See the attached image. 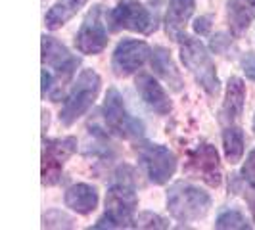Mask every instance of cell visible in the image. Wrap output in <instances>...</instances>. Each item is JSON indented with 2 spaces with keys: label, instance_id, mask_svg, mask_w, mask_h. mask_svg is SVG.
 I'll use <instances>...</instances> for the list:
<instances>
[{
  "label": "cell",
  "instance_id": "cell-18",
  "mask_svg": "<svg viewBox=\"0 0 255 230\" xmlns=\"http://www.w3.org/2000/svg\"><path fill=\"white\" fill-rule=\"evenodd\" d=\"M255 19V0H229L230 29L242 35Z\"/></svg>",
  "mask_w": 255,
  "mask_h": 230
},
{
  "label": "cell",
  "instance_id": "cell-21",
  "mask_svg": "<svg viewBox=\"0 0 255 230\" xmlns=\"http://www.w3.org/2000/svg\"><path fill=\"white\" fill-rule=\"evenodd\" d=\"M215 229H252V225L246 221L240 211H234V209H227L223 211L217 217V223H215Z\"/></svg>",
  "mask_w": 255,
  "mask_h": 230
},
{
  "label": "cell",
  "instance_id": "cell-15",
  "mask_svg": "<svg viewBox=\"0 0 255 230\" xmlns=\"http://www.w3.org/2000/svg\"><path fill=\"white\" fill-rule=\"evenodd\" d=\"M244 100H246V85L240 77H230L227 85V96L221 108V121L232 125L244 112Z\"/></svg>",
  "mask_w": 255,
  "mask_h": 230
},
{
  "label": "cell",
  "instance_id": "cell-12",
  "mask_svg": "<svg viewBox=\"0 0 255 230\" xmlns=\"http://www.w3.org/2000/svg\"><path fill=\"white\" fill-rule=\"evenodd\" d=\"M150 56H152V50L146 42L134 40V38H125L114 50L112 69L117 77H128L134 71H138Z\"/></svg>",
  "mask_w": 255,
  "mask_h": 230
},
{
  "label": "cell",
  "instance_id": "cell-22",
  "mask_svg": "<svg viewBox=\"0 0 255 230\" xmlns=\"http://www.w3.org/2000/svg\"><path fill=\"white\" fill-rule=\"evenodd\" d=\"M134 227L136 229H169V223L152 211H144L138 217H134Z\"/></svg>",
  "mask_w": 255,
  "mask_h": 230
},
{
  "label": "cell",
  "instance_id": "cell-10",
  "mask_svg": "<svg viewBox=\"0 0 255 230\" xmlns=\"http://www.w3.org/2000/svg\"><path fill=\"white\" fill-rule=\"evenodd\" d=\"M108 44V31L102 19V6H94L85 21L81 23V29L75 37V46L81 54L96 56L106 48Z\"/></svg>",
  "mask_w": 255,
  "mask_h": 230
},
{
  "label": "cell",
  "instance_id": "cell-17",
  "mask_svg": "<svg viewBox=\"0 0 255 230\" xmlns=\"http://www.w3.org/2000/svg\"><path fill=\"white\" fill-rule=\"evenodd\" d=\"M150 64H152L153 71L161 77L175 92L182 90V77H180L177 65L173 64V60H171V56L165 48L155 46L152 50V56H150Z\"/></svg>",
  "mask_w": 255,
  "mask_h": 230
},
{
  "label": "cell",
  "instance_id": "cell-14",
  "mask_svg": "<svg viewBox=\"0 0 255 230\" xmlns=\"http://www.w3.org/2000/svg\"><path fill=\"white\" fill-rule=\"evenodd\" d=\"M194 13V0H169V10L165 15V31L173 40L186 37L184 29Z\"/></svg>",
  "mask_w": 255,
  "mask_h": 230
},
{
  "label": "cell",
  "instance_id": "cell-28",
  "mask_svg": "<svg viewBox=\"0 0 255 230\" xmlns=\"http://www.w3.org/2000/svg\"><path fill=\"white\" fill-rule=\"evenodd\" d=\"M254 132H255V117H254Z\"/></svg>",
  "mask_w": 255,
  "mask_h": 230
},
{
  "label": "cell",
  "instance_id": "cell-2",
  "mask_svg": "<svg viewBox=\"0 0 255 230\" xmlns=\"http://www.w3.org/2000/svg\"><path fill=\"white\" fill-rule=\"evenodd\" d=\"M180 60L184 67L190 71V75L196 79V83L209 94V96H217L221 83H219L215 64L209 56V52L205 50V46L198 38L184 37L180 44Z\"/></svg>",
  "mask_w": 255,
  "mask_h": 230
},
{
  "label": "cell",
  "instance_id": "cell-3",
  "mask_svg": "<svg viewBox=\"0 0 255 230\" xmlns=\"http://www.w3.org/2000/svg\"><path fill=\"white\" fill-rule=\"evenodd\" d=\"M211 207L209 194L188 182H175L167 192V209L177 221L188 223L207 215Z\"/></svg>",
  "mask_w": 255,
  "mask_h": 230
},
{
  "label": "cell",
  "instance_id": "cell-13",
  "mask_svg": "<svg viewBox=\"0 0 255 230\" xmlns=\"http://www.w3.org/2000/svg\"><path fill=\"white\" fill-rule=\"evenodd\" d=\"M134 87H136V92L140 94V98L144 100V104L155 112L157 115H169L171 110H173V104L169 100L167 92L163 90V87L153 79L152 75H142L136 77L134 81Z\"/></svg>",
  "mask_w": 255,
  "mask_h": 230
},
{
  "label": "cell",
  "instance_id": "cell-24",
  "mask_svg": "<svg viewBox=\"0 0 255 230\" xmlns=\"http://www.w3.org/2000/svg\"><path fill=\"white\" fill-rule=\"evenodd\" d=\"M242 177L252 188H255V150H252L250 155L246 157V163L242 167Z\"/></svg>",
  "mask_w": 255,
  "mask_h": 230
},
{
  "label": "cell",
  "instance_id": "cell-1",
  "mask_svg": "<svg viewBox=\"0 0 255 230\" xmlns=\"http://www.w3.org/2000/svg\"><path fill=\"white\" fill-rule=\"evenodd\" d=\"M138 198L134 192L132 171L123 167L115 173L114 184L106 196V213L94 225V229H128L134 227V211Z\"/></svg>",
  "mask_w": 255,
  "mask_h": 230
},
{
  "label": "cell",
  "instance_id": "cell-27",
  "mask_svg": "<svg viewBox=\"0 0 255 230\" xmlns=\"http://www.w3.org/2000/svg\"><path fill=\"white\" fill-rule=\"evenodd\" d=\"M244 196H246V202H248V205H250L252 215H254V221H255V190L244 192Z\"/></svg>",
  "mask_w": 255,
  "mask_h": 230
},
{
  "label": "cell",
  "instance_id": "cell-4",
  "mask_svg": "<svg viewBox=\"0 0 255 230\" xmlns=\"http://www.w3.org/2000/svg\"><path fill=\"white\" fill-rule=\"evenodd\" d=\"M100 92V77L94 69H83L81 75L77 77L73 83V89L67 94L60 114V121L65 127L73 125L77 119H81L83 115L90 110V106L94 104L96 96Z\"/></svg>",
  "mask_w": 255,
  "mask_h": 230
},
{
  "label": "cell",
  "instance_id": "cell-5",
  "mask_svg": "<svg viewBox=\"0 0 255 230\" xmlns=\"http://www.w3.org/2000/svg\"><path fill=\"white\" fill-rule=\"evenodd\" d=\"M42 64L48 65L54 77V85H52L50 96L56 102L60 98V92L65 89L67 81L71 79L73 71L79 65V58H75L71 52L65 48L62 42H58L54 37L42 35Z\"/></svg>",
  "mask_w": 255,
  "mask_h": 230
},
{
  "label": "cell",
  "instance_id": "cell-7",
  "mask_svg": "<svg viewBox=\"0 0 255 230\" xmlns=\"http://www.w3.org/2000/svg\"><path fill=\"white\" fill-rule=\"evenodd\" d=\"M104 119L108 128L121 138H140L144 134V125L136 117L128 114L123 104L121 94L115 89H110L104 100Z\"/></svg>",
  "mask_w": 255,
  "mask_h": 230
},
{
  "label": "cell",
  "instance_id": "cell-11",
  "mask_svg": "<svg viewBox=\"0 0 255 230\" xmlns=\"http://www.w3.org/2000/svg\"><path fill=\"white\" fill-rule=\"evenodd\" d=\"M186 171L194 179L204 180L207 186L217 188L221 184V163L215 146L211 144H200L196 150L188 153Z\"/></svg>",
  "mask_w": 255,
  "mask_h": 230
},
{
  "label": "cell",
  "instance_id": "cell-19",
  "mask_svg": "<svg viewBox=\"0 0 255 230\" xmlns=\"http://www.w3.org/2000/svg\"><path fill=\"white\" fill-rule=\"evenodd\" d=\"M89 0H58L44 15V23L48 29H60L75 15Z\"/></svg>",
  "mask_w": 255,
  "mask_h": 230
},
{
  "label": "cell",
  "instance_id": "cell-8",
  "mask_svg": "<svg viewBox=\"0 0 255 230\" xmlns=\"http://www.w3.org/2000/svg\"><path fill=\"white\" fill-rule=\"evenodd\" d=\"M77 152V138H48L42 144V184L54 186L62 179L65 161Z\"/></svg>",
  "mask_w": 255,
  "mask_h": 230
},
{
  "label": "cell",
  "instance_id": "cell-16",
  "mask_svg": "<svg viewBox=\"0 0 255 230\" xmlns=\"http://www.w3.org/2000/svg\"><path fill=\"white\" fill-rule=\"evenodd\" d=\"M65 205L79 215H89L98 205V190L85 182L73 184L65 192Z\"/></svg>",
  "mask_w": 255,
  "mask_h": 230
},
{
  "label": "cell",
  "instance_id": "cell-20",
  "mask_svg": "<svg viewBox=\"0 0 255 230\" xmlns=\"http://www.w3.org/2000/svg\"><path fill=\"white\" fill-rule=\"evenodd\" d=\"M223 148H225V155L230 163H238L244 155V134L242 130L234 125L225 128L223 132Z\"/></svg>",
  "mask_w": 255,
  "mask_h": 230
},
{
  "label": "cell",
  "instance_id": "cell-9",
  "mask_svg": "<svg viewBox=\"0 0 255 230\" xmlns=\"http://www.w3.org/2000/svg\"><path fill=\"white\" fill-rule=\"evenodd\" d=\"M110 23L112 29H128L134 33H142V35H150L152 31H155V15H153L144 4L140 2H121L117 8H114L110 12Z\"/></svg>",
  "mask_w": 255,
  "mask_h": 230
},
{
  "label": "cell",
  "instance_id": "cell-23",
  "mask_svg": "<svg viewBox=\"0 0 255 230\" xmlns=\"http://www.w3.org/2000/svg\"><path fill=\"white\" fill-rule=\"evenodd\" d=\"M42 227L44 229H71L73 221L62 211H50L42 217Z\"/></svg>",
  "mask_w": 255,
  "mask_h": 230
},
{
  "label": "cell",
  "instance_id": "cell-25",
  "mask_svg": "<svg viewBox=\"0 0 255 230\" xmlns=\"http://www.w3.org/2000/svg\"><path fill=\"white\" fill-rule=\"evenodd\" d=\"M242 67H244L246 77H248V79H252V81H255V56L254 54H248V56L244 58Z\"/></svg>",
  "mask_w": 255,
  "mask_h": 230
},
{
  "label": "cell",
  "instance_id": "cell-6",
  "mask_svg": "<svg viewBox=\"0 0 255 230\" xmlns=\"http://www.w3.org/2000/svg\"><path fill=\"white\" fill-rule=\"evenodd\" d=\"M138 161L153 184H165L177 171V157L169 148L153 142H142L136 148Z\"/></svg>",
  "mask_w": 255,
  "mask_h": 230
},
{
  "label": "cell",
  "instance_id": "cell-26",
  "mask_svg": "<svg viewBox=\"0 0 255 230\" xmlns=\"http://www.w3.org/2000/svg\"><path fill=\"white\" fill-rule=\"evenodd\" d=\"M194 29H196V33H200V35H205V33L209 31V17H200V19H196V23H194Z\"/></svg>",
  "mask_w": 255,
  "mask_h": 230
}]
</instances>
